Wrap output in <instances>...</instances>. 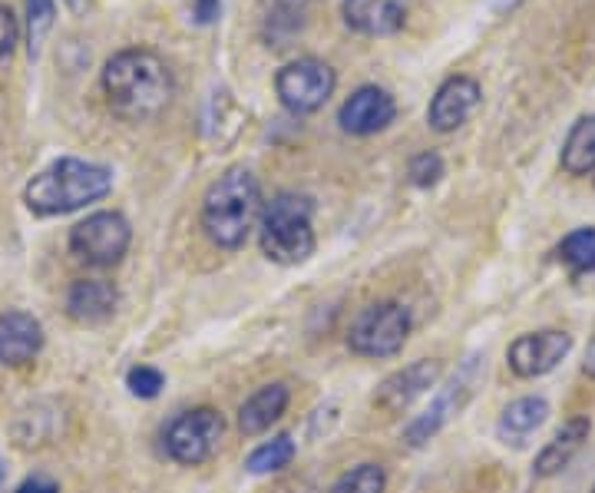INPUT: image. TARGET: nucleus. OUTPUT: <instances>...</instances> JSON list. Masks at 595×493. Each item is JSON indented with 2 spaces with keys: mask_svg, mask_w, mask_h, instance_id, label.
I'll use <instances>...</instances> for the list:
<instances>
[{
  "mask_svg": "<svg viewBox=\"0 0 595 493\" xmlns=\"http://www.w3.org/2000/svg\"><path fill=\"white\" fill-rule=\"evenodd\" d=\"M70 4H73V7H80V4H83V0H70Z\"/></svg>",
  "mask_w": 595,
  "mask_h": 493,
  "instance_id": "obj_33",
  "label": "nucleus"
},
{
  "mask_svg": "<svg viewBox=\"0 0 595 493\" xmlns=\"http://www.w3.org/2000/svg\"><path fill=\"white\" fill-rule=\"evenodd\" d=\"M589 434H592V421H589L586 414L569 417V421L556 431L553 441L539 450V457H536V464H533L536 477H556V474H562V470H566L572 460L582 454V447H586Z\"/></svg>",
  "mask_w": 595,
  "mask_h": 493,
  "instance_id": "obj_16",
  "label": "nucleus"
},
{
  "mask_svg": "<svg viewBox=\"0 0 595 493\" xmlns=\"http://www.w3.org/2000/svg\"><path fill=\"white\" fill-rule=\"evenodd\" d=\"M315 202L305 192H278L258 219V242L275 265H301L315 252Z\"/></svg>",
  "mask_w": 595,
  "mask_h": 493,
  "instance_id": "obj_4",
  "label": "nucleus"
},
{
  "mask_svg": "<svg viewBox=\"0 0 595 493\" xmlns=\"http://www.w3.org/2000/svg\"><path fill=\"white\" fill-rule=\"evenodd\" d=\"M43 348V328L27 312H4L0 315V364L20 368L34 361Z\"/></svg>",
  "mask_w": 595,
  "mask_h": 493,
  "instance_id": "obj_15",
  "label": "nucleus"
},
{
  "mask_svg": "<svg viewBox=\"0 0 595 493\" xmlns=\"http://www.w3.org/2000/svg\"><path fill=\"white\" fill-rule=\"evenodd\" d=\"M440 374H443L440 361L424 358V361L407 364V368L387 374L381 381V388L374 391V407L384 414H404L407 407H414V401L430 394V388H437Z\"/></svg>",
  "mask_w": 595,
  "mask_h": 493,
  "instance_id": "obj_11",
  "label": "nucleus"
},
{
  "mask_svg": "<svg viewBox=\"0 0 595 493\" xmlns=\"http://www.w3.org/2000/svg\"><path fill=\"white\" fill-rule=\"evenodd\" d=\"M17 493H60V487L47 477H30L17 487Z\"/></svg>",
  "mask_w": 595,
  "mask_h": 493,
  "instance_id": "obj_29",
  "label": "nucleus"
},
{
  "mask_svg": "<svg viewBox=\"0 0 595 493\" xmlns=\"http://www.w3.org/2000/svg\"><path fill=\"white\" fill-rule=\"evenodd\" d=\"M559 259L572 272H595V229H576L559 242Z\"/></svg>",
  "mask_w": 595,
  "mask_h": 493,
  "instance_id": "obj_22",
  "label": "nucleus"
},
{
  "mask_svg": "<svg viewBox=\"0 0 595 493\" xmlns=\"http://www.w3.org/2000/svg\"><path fill=\"white\" fill-rule=\"evenodd\" d=\"M103 93L119 120L146 123L172 103L176 80L159 53L119 50L103 67Z\"/></svg>",
  "mask_w": 595,
  "mask_h": 493,
  "instance_id": "obj_1",
  "label": "nucleus"
},
{
  "mask_svg": "<svg viewBox=\"0 0 595 493\" xmlns=\"http://www.w3.org/2000/svg\"><path fill=\"white\" fill-rule=\"evenodd\" d=\"M344 24L364 37L397 34L407 20V0H344Z\"/></svg>",
  "mask_w": 595,
  "mask_h": 493,
  "instance_id": "obj_14",
  "label": "nucleus"
},
{
  "mask_svg": "<svg viewBox=\"0 0 595 493\" xmlns=\"http://www.w3.org/2000/svg\"><path fill=\"white\" fill-rule=\"evenodd\" d=\"M582 371H586L589 378L595 381V338L589 341V351H586V361H582Z\"/></svg>",
  "mask_w": 595,
  "mask_h": 493,
  "instance_id": "obj_30",
  "label": "nucleus"
},
{
  "mask_svg": "<svg viewBox=\"0 0 595 493\" xmlns=\"http://www.w3.org/2000/svg\"><path fill=\"white\" fill-rule=\"evenodd\" d=\"M334 83H338V77H334V70L328 63L305 57V60H295L278 70L275 90H278L281 106H285L288 113L308 116V113H318L321 106L328 103V96L334 93Z\"/></svg>",
  "mask_w": 595,
  "mask_h": 493,
  "instance_id": "obj_9",
  "label": "nucleus"
},
{
  "mask_svg": "<svg viewBox=\"0 0 595 493\" xmlns=\"http://www.w3.org/2000/svg\"><path fill=\"white\" fill-rule=\"evenodd\" d=\"M519 4V0H496V7H500V10H506V7H516Z\"/></svg>",
  "mask_w": 595,
  "mask_h": 493,
  "instance_id": "obj_31",
  "label": "nucleus"
},
{
  "mask_svg": "<svg viewBox=\"0 0 595 493\" xmlns=\"http://www.w3.org/2000/svg\"><path fill=\"white\" fill-rule=\"evenodd\" d=\"M288 401H291L288 384L275 381V384L258 388L252 398L238 407V431H242L245 437L265 434L268 427H272L275 421H281V414L288 411Z\"/></svg>",
  "mask_w": 595,
  "mask_h": 493,
  "instance_id": "obj_18",
  "label": "nucleus"
},
{
  "mask_svg": "<svg viewBox=\"0 0 595 493\" xmlns=\"http://www.w3.org/2000/svg\"><path fill=\"white\" fill-rule=\"evenodd\" d=\"M559 163L569 176L595 173V113L582 116V120L569 130L566 143H562Z\"/></svg>",
  "mask_w": 595,
  "mask_h": 493,
  "instance_id": "obj_20",
  "label": "nucleus"
},
{
  "mask_svg": "<svg viewBox=\"0 0 595 493\" xmlns=\"http://www.w3.org/2000/svg\"><path fill=\"white\" fill-rule=\"evenodd\" d=\"M258 219H262V189L252 169H225L202 199V229L209 242L225 252L242 249Z\"/></svg>",
  "mask_w": 595,
  "mask_h": 493,
  "instance_id": "obj_2",
  "label": "nucleus"
},
{
  "mask_svg": "<svg viewBox=\"0 0 595 493\" xmlns=\"http://www.w3.org/2000/svg\"><path fill=\"white\" fill-rule=\"evenodd\" d=\"M119 305V292L106 278H80L67 292V312L80 325H103L110 321Z\"/></svg>",
  "mask_w": 595,
  "mask_h": 493,
  "instance_id": "obj_17",
  "label": "nucleus"
},
{
  "mask_svg": "<svg viewBox=\"0 0 595 493\" xmlns=\"http://www.w3.org/2000/svg\"><path fill=\"white\" fill-rule=\"evenodd\" d=\"M295 454H298L295 441H291L288 434H278V437H272V441L258 444L252 454H248L245 470H248V474H255V477L278 474V470H285L291 460H295Z\"/></svg>",
  "mask_w": 595,
  "mask_h": 493,
  "instance_id": "obj_21",
  "label": "nucleus"
},
{
  "mask_svg": "<svg viewBox=\"0 0 595 493\" xmlns=\"http://www.w3.org/2000/svg\"><path fill=\"white\" fill-rule=\"evenodd\" d=\"M483 371H486V358L480 355H470L467 361L460 364V371L453 374L447 388H440L434 394V401L420 417H414L407 427H404V444L407 447H424L427 441H434V437L447 427L453 417H457L467 401L476 394V384L483 381Z\"/></svg>",
  "mask_w": 595,
  "mask_h": 493,
  "instance_id": "obj_6",
  "label": "nucleus"
},
{
  "mask_svg": "<svg viewBox=\"0 0 595 493\" xmlns=\"http://www.w3.org/2000/svg\"><path fill=\"white\" fill-rule=\"evenodd\" d=\"M592 493H595V487H592Z\"/></svg>",
  "mask_w": 595,
  "mask_h": 493,
  "instance_id": "obj_34",
  "label": "nucleus"
},
{
  "mask_svg": "<svg viewBox=\"0 0 595 493\" xmlns=\"http://www.w3.org/2000/svg\"><path fill=\"white\" fill-rule=\"evenodd\" d=\"M387 474L381 464H357L334 480L328 493H384Z\"/></svg>",
  "mask_w": 595,
  "mask_h": 493,
  "instance_id": "obj_23",
  "label": "nucleus"
},
{
  "mask_svg": "<svg viewBox=\"0 0 595 493\" xmlns=\"http://www.w3.org/2000/svg\"><path fill=\"white\" fill-rule=\"evenodd\" d=\"M4 480H7V467L0 464V487H4Z\"/></svg>",
  "mask_w": 595,
  "mask_h": 493,
  "instance_id": "obj_32",
  "label": "nucleus"
},
{
  "mask_svg": "<svg viewBox=\"0 0 595 493\" xmlns=\"http://www.w3.org/2000/svg\"><path fill=\"white\" fill-rule=\"evenodd\" d=\"M394 116H397V103L391 93L381 87H361L341 103L338 123L351 136H374L387 130L394 123Z\"/></svg>",
  "mask_w": 595,
  "mask_h": 493,
  "instance_id": "obj_12",
  "label": "nucleus"
},
{
  "mask_svg": "<svg viewBox=\"0 0 595 493\" xmlns=\"http://www.w3.org/2000/svg\"><path fill=\"white\" fill-rule=\"evenodd\" d=\"M17 44V17L7 7H0V57H7Z\"/></svg>",
  "mask_w": 595,
  "mask_h": 493,
  "instance_id": "obj_27",
  "label": "nucleus"
},
{
  "mask_svg": "<svg viewBox=\"0 0 595 493\" xmlns=\"http://www.w3.org/2000/svg\"><path fill=\"white\" fill-rule=\"evenodd\" d=\"M126 388L133 398H143V401H153L159 398V391L166 388V378H162L159 368H149V364H139L126 374Z\"/></svg>",
  "mask_w": 595,
  "mask_h": 493,
  "instance_id": "obj_26",
  "label": "nucleus"
},
{
  "mask_svg": "<svg viewBox=\"0 0 595 493\" xmlns=\"http://www.w3.org/2000/svg\"><path fill=\"white\" fill-rule=\"evenodd\" d=\"M414 318L400 302H374L354 315L348 348L361 358H394L404 351Z\"/></svg>",
  "mask_w": 595,
  "mask_h": 493,
  "instance_id": "obj_5",
  "label": "nucleus"
},
{
  "mask_svg": "<svg viewBox=\"0 0 595 493\" xmlns=\"http://www.w3.org/2000/svg\"><path fill=\"white\" fill-rule=\"evenodd\" d=\"M546 421H549V401L546 398H536V394H529V398L513 401L500 414V424H496V437H500L503 444H516L519 447V444H526L529 437H533Z\"/></svg>",
  "mask_w": 595,
  "mask_h": 493,
  "instance_id": "obj_19",
  "label": "nucleus"
},
{
  "mask_svg": "<svg viewBox=\"0 0 595 493\" xmlns=\"http://www.w3.org/2000/svg\"><path fill=\"white\" fill-rule=\"evenodd\" d=\"M53 27V0H27V30H30V57H37L43 37Z\"/></svg>",
  "mask_w": 595,
  "mask_h": 493,
  "instance_id": "obj_24",
  "label": "nucleus"
},
{
  "mask_svg": "<svg viewBox=\"0 0 595 493\" xmlns=\"http://www.w3.org/2000/svg\"><path fill=\"white\" fill-rule=\"evenodd\" d=\"M113 189V169L86 163L77 156H63L34 176L24 189V202L34 216H67L90 202H100Z\"/></svg>",
  "mask_w": 595,
  "mask_h": 493,
  "instance_id": "obj_3",
  "label": "nucleus"
},
{
  "mask_svg": "<svg viewBox=\"0 0 595 493\" xmlns=\"http://www.w3.org/2000/svg\"><path fill=\"white\" fill-rule=\"evenodd\" d=\"M225 437V417L215 407H192V411L176 414L162 431V447L166 457L182 467L205 464Z\"/></svg>",
  "mask_w": 595,
  "mask_h": 493,
  "instance_id": "obj_7",
  "label": "nucleus"
},
{
  "mask_svg": "<svg viewBox=\"0 0 595 493\" xmlns=\"http://www.w3.org/2000/svg\"><path fill=\"white\" fill-rule=\"evenodd\" d=\"M189 7H192V17H196L199 24H212V20H219L222 0H189Z\"/></svg>",
  "mask_w": 595,
  "mask_h": 493,
  "instance_id": "obj_28",
  "label": "nucleus"
},
{
  "mask_svg": "<svg viewBox=\"0 0 595 493\" xmlns=\"http://www.w3.org/2000/svg\"><path fill=\"white\" fill-rule=\"evenodd\" d=\"M407 176H410V182H414L417 189L437 186L440 176H443V156L434 153V149H427V153H417L414 159H410Z\"/></svg>",
  "mask_w": 595,
  "mask_h": 493,
  "instance_id": "obj_25",
  "label": "nucleus"
},
{
  "mask_svg": "<svg viewBox=\"0 0 595 493\" xmlns=\"http://www.w3.org/2000/svg\"><path fill=\"white\" fill-rule=\"evenodd\" d=\"M572 351V335L559 328H546V331H529V335H519L510 348H506V364L516 378H546L549 371H556L562 361L569 358Z\"/></svg>",
  "mask_w": 595,
  "mask_h": 493,
  "instance_id": "obj_10",
  "label": "nucleus"
},
{
  "mask_svg": "<svg viewBox=\"0 0 595 493\" xmlns=\"http://www.w3.org/2000/svg\"><path fill=\"white\" fill-rule=\"evenodd\" d=\"M480 100H483V90H480V83H476L473 77H450L434 93V100H430L427 123L434 126L437 133L460 130V126L476 113Z\"/></svg>",
  "mask_w": 595,
  "mask_h": 493,
  "instance_id": "obj_13",
  "label": "nucleus"
},
{
  "mask_svg": "<svg viewBox=\"0 0 595 493\" xmlns=\"http://www.w3.org/2000/svg\"><path fill=\"white\" fill-rule=\"evenodd\" d=\"M129 242H133V229L123 212H93L70 229V252L96 269H110V265L123 262Z\"/></svg>",
  "mask_w": 595,
  "mask_h": 493,
  "instance_id": "obj_8",
  "label": "nucleus"
}]
</instances>
